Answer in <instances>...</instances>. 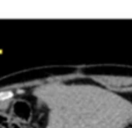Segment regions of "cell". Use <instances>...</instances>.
I'll use <instances>...</instances> for the list:
<instances>
[{"mask_svg": "<svg viewBox=\"0 0 132 128\" xmlns=\"http://www.w3.org/2000/svg\"><path fill=\"white\" fill-rule=\"evenodd\" d=\"M12 97V92H1L0 93V100H4V99H8Z\"/></svg>", "mask_w": 132, "mask_h": 128, "instance_id": "1", "label": "cell"}]
</instances>
